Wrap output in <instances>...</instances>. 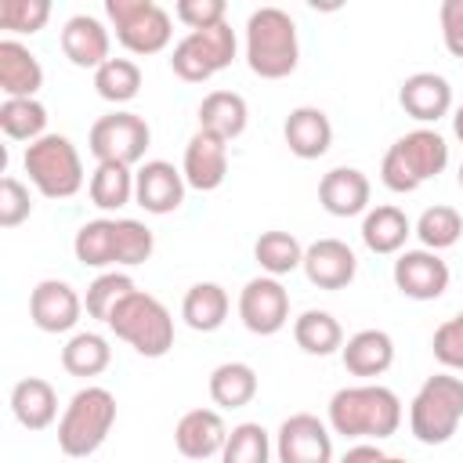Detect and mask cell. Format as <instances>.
Returning a JSON list of instances; mask_svg holds the SVG:
<instances>
[{
  "label": "cell",
  "instance_id": "obj_12",
  "mask_svg": "<svg viewBox=\"0 0 463 463\" xmlns=\"http://www.w3.org/2000/svg\"><path fill=\"white\" fill-rule=\"evenodd\" d=\"M279 463H333V430L311 412H293L275 434Z\"/></svg>",
  "mask_w": 463,
  "mask_h": 463
},
{
  "label": "cell",
  "instance_id": "obj_47",
  "mask_svg": "<svg viewBox=\"0 0 463 463\" xmlns=\"http://www.w3.org/2000/svg\"><path fill=\"white\" fill-rule=\"evenodd\" d=\"M452 134H456V137L463 141V105H459V109L452 112Z\"/></svg>",
  "mask_w": 463,
  "mask_h": 463
},
{
  "label": "cell",
  "instance_id": "obj_35",
  "mask_svg": "<svg viewBox=\"0 0 463 463\" xmlns=\"http://www.w3.org/2000/svg\"><path fill=\"white\" fill-rule=\"evenodd\" d=\"M72 253L83 268H109L116 264V221L112 217H98L80 224L76 239H72Z\"/></svg>",
  "mask_w": 463,
  "mask_h": 463
},
{
  "label": "cell",
  "instance_id": "obj_16",
  "mask_svg": "<svg viewBox=\"0 0 463 463\" xmlns=\"http://www.w3.org/2000/svg\"><path fill=\"white\" fill-rule=\"evenodd\" d=\"M184 184L195 192H213L228 177V141L213 130H195L184 145V163H181Z\"/></svg>",
  "mask_w": 463,
  "mask_h": 463
},
{
  "label": "cell",
  "instance_id": "obj_37",
  "mask_svg": "<svg viewBox=\"0 0 463 463\" xmlns=\"http://www.w3.org/2000/svg\"><path fill=\"white\" fill-rule=\"evenodd\" d=\"M94 90L101 101H112V105L134 101L141 90V65L134 58H109L94 72Z\"/></svg>",
  "mask_w": 463,
  "mask_h": 463
},
{
  "label": "cell",
  "instance_id": "obj_45",
  "mask_svg": "<svg viewBox=\"0 0 463 463\" xmlns=\"http://www.w3.org/2000/svg\"><path fill=\"white\" fill-rule=\"evenodd\" d=\"M438 25H441L445 51H449L452 58H463V0H441V7H438Z\"/></svg>",
  "mask_w": 463,
  "mask_h": 463
},
{
  "label": "cell",
  "instance_id": "obj_6",
  "mask_svg": "<svg viewBox=\"0 0 463 463\" xmlns=\"http://www.w3.org/2000/svg\"><path fill=\"white\" fill-rule=\"evenodd\" d=\"M105 326L145 358H163L174 347V315L159 297L145 289H134L130 297H123L112 307Z\"/></svg>",
  "mask_w": 463,
  "mask_h": 463
},
{
  "label": "cell",
  "instance_id": "obj_15",
  "mask_svg": "<svg viewBox=\"0 0 463 463\" xmlns=\"http://www.w3.org/2000/svg\"><path fill=\"white\" fill-rule=\"evenodd\" d=\"M184 174L166 159H145L134 170V203L145 213H174L184 203Z\"/></svg>",
  "mask_w": 463,
  "mask_h": 463
},
{
  "label": "cell",
  "instance_id": "obj_14",
  "mask_svg": "<svg viewBox=\"0 0 463 463\" xmlns=\"http://www.w3.org/2000/svg\"><path fill=\"white\" fill-rule=\"evenodd\" d=\"M394 286L402 297L409 300H438L445 289H449V264L434 253V250H402L398 260H394Z\"/></svg>",
  "mask_w": 463,
  "mask_h": 463
},
{
  "label": "cell",
  "instance_id": "obj_27",
  "mask_svg": "<svg viewBox=\"0 0 463 463\" xmlns=\"http://www.w3.org/2000/svg\"><path fill=\"white\" fill-rule=\"evenodd\" d=\"M228 307H232V300L221 282H195V286H188V293L181 300V318L195 333H213L224 326Z\"/></svg>",
  "mask_w": 463,
  "mask_h": 463
},
{
  "label": "cell",
  "instance_id": "obj_21",
  "mask_svg": "<svg viewBox=\"0 0 463 463\" xmlns=\"http://www.w3.org/2000/svg\"><path fill=\"white\" fill-rule=\"evenodd\" d=\"M373 184L358 166H333L318 181V203L333 217H358L369 210Z\"/></svg>",
  "mask_w": 463,
  "mask_h": 463
},
{
  "label": "cell",
  "instance_id": "obj_17",
  "mask_svg": "<svg viewBox=\"0 0 463 463\" xmlns=\"http://www.w3.org/2000/svg\"><path fill=\"white\" fill-rule=\"evenodd\" d=\"M304 275L318 289H347L358 275V257L344 239H315L304 246Z\"/></svg>",
  "mask_w": 463,
  "mask_h": 463
},
{
  "label": "cell",
  "instance_id": "obj_43",
  "mask_svg": "<svg viewBox=\"0 0 463 463\" xmlns=\"http://www.w3.org/2000/svg\"><path fill=\"white\" fill-rule=\"evenodd\" d=\"M33 213V199L29 188L18 177H0V228H18L22 221H29Z\"/></svg>",
  "mask_w": 463,
  "mask_h": 463
},
{
  "label": "cell",
  "instance_id": "obj_7",
  "mask_svg": "<svg viewBox=\"0 0 463 463\" xmlns=\"http://www.w3.org/2000/svg\"><path fill=\"white\" fill-rule=\"evenodd\" d=\"M22 166L43 199H72L83 188V159L65 134H43L25 145Z\"/></svg>",
  "mask_w": 463,
  "mask_h": 463
},
{
  "label": "cell",
  "instance_id": "obj_33",
  "mask_svg": "<svg viewBox=\"0 0 463 463\" xmlns=\"http://www.w3.org/2000/svg\"><path fill=\"white\" fill-rule=\"evenodd\" d=\"M87 195L98 210H123L134 203V170L123 163H98L87 181Z\"/></svg>",
  "mask_w": 463,
  "mask_h": 463
},
{
  "label": "cell",
  "instance_id": "obj_46",
  "mask_svg": "<svg viewBox=\"0 0 463 463\" xmlns=\"http://www.w3.org/2000/svg\"><path fill=\"white\" fill-rule=\"evenodd\" d=\"M387 452L380 449V445H373V441H358V445H351L344 456H340V463H380Z\"/></svg>",
  "mask_w": 463,
  "mask_h": 463
},
{
  "label": "cell",
  "instance_id": "obj_18",
  "mask_svg": "<svg viewBox=\"0 0 463 463\" xmlns=\"http://www.w3.org/2000/svg\"><path fill=\"white\" fill-rule=\"evenodd\" d=\"M228 423L217 409H188L174 427V445L188 463H206L224 452Z\"/></svg>",
  "mask_w": 463,
  "mask_h": 463
},
{
  "label": "cell",
  "instance_id": "obj_10",
  "mask_svg": "<svg viewBox=\"0 0 463 463\" xmlns=\"http://www.w3.org/2000/svg\"><path fill=\"white\" fill-rule=\"evenodd\" d=\"M152 145V127L145 123V116L137 112H109V116H98L87 130V148L98 163H123V166H134L145 159Z\"/></svg>",
  "mask_w": 463,
  "mask_h": 463
},
{
  "label": "cell",
  "instance_id": "obj_38",
  "mask_svg": "<svg viewBox=\"0 0 463 463\" xmlns=\"http://www.w3.org/2000/svg\"><path fill=\"white\" fill-rule=\"evenodd\" d=\"M271 434L246 420V423H235L228 430V441H224V452H221V463H271Z\"/></svg>",
  "mask_w": 463,
  "mask_h": 463
},
{
  "label": "cell",
  "instance_id": "obj_39",
  "mask_svg": "<svg viewBox=\"0 0 463 463\" xmlns=\"http://www.w3.org/2000/svg\"><path fill=\"white\" fill-rule=\"evenodd\" d=\"M134 289H137V286H134L130 275H123V271H101V275L87 286V293H83V307H87L90 318L109 322L112 307H116L123 297H130Z\"/></svg>",
  "mask_w": 463,
  "mask_h": 463
},
{
  "label": "cell",
  "instance_id": "obj_40",
  "mask_svg": "<svg viewBox=\"0 0 463 463\" xmlns=\"http://www.w3.org/2000/svg\"><path fill=\"white\" fill-rule=\"evenodd\" d=\"M156 250V235L145 221L134 217H116V264L123 268H137L152 257Z\"/></svg>",
  "mask_w": 463,
  "mask_h": 463
},
{
  "label": "cell",
  "instance_id": "obj_25",
  "mask_svg": "<svg viewBox=\"0 0 463 463\" xmlns=\"http://www.w3.org/2000/svg\"><path fill=\"white\" fill-rule=\"evenodd\" d=\"M409 235H412V221L405 217L402 206L383 203V206L365 210V217H362V242H365V250H373L380 257L402 253Z\"/></svg>",
  "mask_w": 463,
  "mask_h": 463
},
{
  "label": "cell",
  "instance_id": "obj_4",
  "mask_svg": "<svg viewBox=\"0 0 463 463\" xmlns=\"http://www.w3.org/2000/svg\"><path fill=\"white\" fill-rule=\"evenodd\" d=\"M112 427H116V394L109 387L87 383L69 398L58 420V449L72 459L94 456L112 434Z\"/></svg>",
  "mask_w": 463,
  "mask_h": 463
},
{
  "label": "cell",
  "instance_id": "obj_26",
  "mask_svg": "<svg viewBox=\"0 0 463 463\" xmlns=\"http://www.w3.org/2000/svg\"><path fill=\"white\" fill-rule=\"evenodd\" d=\"M11 412L25 430H47L58 420V394L43 376H25L11 387Z\"/></svg>",
  "mask_w": 463,
  "mask_h": 463
},
{
  "label": "cell",
  "instance_id": "obj_2",
  "mask_svg": "<svg viewBox=\"0 0 463 463\" xmlns=\"http://www.w3.org/2000/svg\"><path fill=\"white\" fill-rule=\"evenodd\" d=\"M300 40L297 22L282 7H257L246 18V65L260 80H286L297 72Z\"/></svg>",
  "mask_w": 463,
  "mask_h": 463
},
{
  "label": "cell",
  "instance_id": "obj_5",
  "mask_svg": "<svg viewBox=\"0 0 463 463\" xmlns=\"http://www.w3.org/2000/svg\"><path fill=\"white\" fill-rule=\"evenodd\" d=\"M463 423V376L434 373L409 402V430L420 445H445Z\"/></svg>",
  "mask_w": 463,
  "mask_h": 463
},
{
  "label": "cell",
  "instance_id": "obj_13",
  "mask_svg": "<svg viewBox=\"0 0 463 463\" xmlns=\"http://www.w3.org/2000/svg\"><path fill=\"white\" fill-rule=\"evenodd\" d=\"M83 315V297L65 279H40L29 293V318L40 333H72Z\"/></svg>",
  "mask_w": 463,
  "mask_h": 463
},
{
  "label": "cell",
  "instance_id": "obj_48",
  "mask_svg": "<svg viewBox=\"0 0 463 463\" xmlns=\"http://www.w3.org/2000/svg\"><path fill=\"white\" fill-rule=\"evenodd\" d=\"M380 463H409V459H398V456H383Z\"/></svg>",
  "mask_w": 463,
  "mask_h": 463
},
{
  "label": "cell",
  "instance_id": "obj_30",
  "mask_svg": "<svg viewBox=\"0 0 463 463\" xmlns=\"http://www.w3.org/2000/svg\"><path fill=\"white\" fill-rule=\"evenodd\" d=\"M293 340L304 354H315V358H326V354H336L344 347V326L322 311V307H307L304 315L293 318Z\"/></svg>",
  "mask_w": 463,
  "mask_h": 463
},
{
  "label": "cell",
  "instance_id": "obj_23",
  "mask_svg": "<svg viewBox=\"0 0 463 463\" xmlns=\"http://www.w3.org/2000/svg\"><path fill=\"white\" fill-rule=\"evenodd\" d=\"M340 362L351 376H362V380L383 376L394 365V340L387 329H358L354 336L344 340Z\"/></svg>",
  "mask_w": 463,
  "mask_h": 463
},
{
  "label": "cell",
  "instance_id": "obj_28",
  "mask_svg": "<svg viewBox=\"0 0 463 463\" xmlns=\"http://www.w3.org/2000/svg\"><path fill=\"white\" fill-rule=\"evenodd\" d=\"M246 123H250V105L235 90H210L199 105V130H213L228 145L246 130Z\"/></svg>",
  "mask_w": 463,
  "mask_h": 463
},
{
  "label": "cell",
  "instance_id": "obj_9",
  "mask_svg": "<svg viewBox=\"0 0 463 463\" xmlns=\"http://www.w3.org/2000/svg\"><path fill=\"white\" fill-rule=\"evenodd\" d=\"M235 51H239L235 29H232V22H221V25L195 29V33L181 36L170 51V69L184 83H206L210 76H217L221 69H228L235 61Z\"/></svg>",
  "mask_w": 463,
  "mask_h": 463
},
{
  "label": "cell",
  "instance_id": "obj_22",
  "mask_svg": "<svg viewBox=\"0 0 463 463\" xmlns=\"http://www.w3.org/2000/svg\"><path fill=\"white\" fill-rule=\"evenodd\" d=\"M282 137L297 159H322L333 145V123L318 105H297L282 123Z\"/></svg>",
  "mask_w": 463,
  "mask_h": 463
},
{
  "label": "cell",
  "instance_id": "obj_19",
  "mask_svg": "<svg viewBox=\"0 0 463 463\" xmlns=\"http://www.w3.org/2000/svg\"><path fill=\"white\" fill-rule=\"evenodd\" d=\"M61 54L76 65V69H101L112 54H109V47H112V36H109V29H105V22L101 18H94V14H72L65 25H61Z\"/></svg>",
  "mask_w": 463,
  "mask_h": 463
},
{
  "label": "cell",
  "instance_id": "obj_24",
  "mask_svg": "<svg viewBox=\"0 0 463 463\" xmlns=\"http://www.w3.org/2000/svg\"><path fill=\"white\" fill-rule=\"evenodd\" d=\"M40 87H43L40 58L22 40L4 36L0 40V90H4V98H36Z\"/></svg>",
  "mask_w": 463,
  "mask_h": 463
},
{
  "label": "cell",
  "instance_id": "obj_32",
  "mask_svg": "<svg viewBox=\"0 0 463 463\" xmlns=\"http://www.w3.org/2000/svg\"><path fill=\"white\" fill-rule=\"evenodd\" d=\"M253 257L260 264L264 275L271 279H282L289 271H297L304 264V246L293 232H282V228H271V232H260L257 242H253Z\"/></svg>",
  "mask_w": 463,
  "mask_h": 463
},
{
  "label": "cell",
  "instance_id": "obj_41",
  "mask_svg": "<svg viewBox=\"0 0 463 463\" xmlns=\"http://www.w3.org/2000/svg\"><path fill=\"white\" fill-rule=\"evenodd\" d=\"M51 4L47 0H0V29L14 36H33L47 25Z\"/></svg>",
  "mask_w": 463,
  "mask_h": 463
},
{
  "label": "cell",
  "instance_id": "obj_29",
  "mask_svg": "<svg viewBox=\"0 0 463 463\" xmlns=\"http://www.w3.org/2000/svg\"><path fill=\"white\" fill-rule=\"evenodd\" d=\"M206 391H210L217 409H242V405H250L257 398L260 380H257V369L246 365V362H221L210 373Z\"/></svg>",
  "mask_w": 463,
  "mask_h": 463
},
{
  "label": "cell",
  "instance_id": "obj_44",
  "mask_svg": "<svg viewBox=\"0 0 463 463\" xmlns=\"http://www.w3.org/2000/svg\"><path fill=\"white\" fill-rule=\"evenodd\" d=\"M174 18L188 25V33L195 29H210L228 22V4L224 0H177L174 4Z\"/></svg>",
  "mask_w": 463,
  "mask_h": 463
},
{
  "label": "cell",
  "instance_id": "obj_3",
  "mask_svg": "<svg viewBox=\"0 0 463 463\" xmlns=\"http://www.w3.org/2000/svg\"><path fill=\"white\" fill-rule=\"evenodd\" d=\"M449 166V141L430 130V127H416L409 134H402L387 152H383V163H380V181L398 192V195H409L416 192L423 181L438 177L441 170Z\"/></svg>",
  "mask_w": 463,
  "mask_h": 463
},
{
  "label": "cell",
  "instance_id": "obj_11",
  "mask_svg": "<svg viewBox=\"0 0 463 463\" xmlns=\"http://www.w3.org/2000/svg\"><path fill=\"white\" fill-rule=\"evenodd\" d=\"M239 318L253 336H275L289 322V289L271 275L250 279L239 293Z\"/></svg>",
  "mask_w": 463,
  "mask_h": 463
},
{
  "label": "cell",
  "instance_id": "obj_1",
  "mask_svg": "<svg viewBox=\"0 0 463 463\" xmlns=\"http://www.w3.org/2000/svg\"><path fill=\"white\" fill-rule=\"evenodd\" d=\"M326 423L333 434L383 441L402 427V398L383 383H354L340 387L329 398Z\"/></svg>",
  "mask_w": 463,
  "mask_h": 463
},
{
  "label": "cell",
  "instance_id": "obj_49",
  "mask_svg": "<svg viewBox=\"0 0 463 463\" xmlns=\"http://www.w3.org/2000/svg\"><path fill=\"white\" fill-rule=\"evenodd\" d=\"M456 184H459V192H463V163H459V170H456Z\"/></svg>",
  "mask_w": 463,
  "mask_h": 463
},
{
  "label": "cell",
  "instance_id": "obj_42",
  "mask_svg": "<svg viewBox=\"0 0 463 463\" xmlns=\"http://www.w3.org/2000/svg\"><path fill=\"white\" fill-rule=\"evenodd\" d=\"M430 351H434V358H438L449 373H463V311H456L452 318H445V322L434 329Z\"/></svg>",
  "mask_w": 463,
  "mask_h": 463
},
{
  "label": "cell",
  "instance_id": "obj_31",
  "mask_svg": "<svg viewBox=\"0 0 463 463\" xmlns=\"http://www.w3.org/2000/svg\"><path fill=\"white\" fill-rule=\"evenodd\" d=\"M112 365V347L101 333H72L61 347V369L69 376H80V380H90V376H101L105 369Z\"/></svg>",
  "mask_w": 463,
  "mask_h": 463
},
{
  "label": "cell",
  "instance_id": "obj_34",
  "mask_svg": "<svg viewBox=\"0 0 463 463\" xmlns=\"http://www.w3.org/2000/svg\"><path fill=\"white\" fill-rule=\"evenodd\" d=\"M0 130L11 141H40L47 134V109L36 98H4L0 101Z\"/></svg>",
  "mask_w": 463,
  "mask_h": 463
},
{
  "label": "cell",
  "instance_id": "obj_20",
  "mask_svg": "<svg viewBox=\"0 0 463 463\" xmlns=\"http://www.w3.org/2000/svg\"><path fill=\"white\" fill-rule=\"evenodd\" d=\"M398 105L416 123H438L452 112V83L441 72H412L398 87Z\"/></svg>",
  "mask_w": 463,
  "mask_h": 463
},
{
  "label": "cell",
  "instance_id": "obj_36",
  "mask_svg": "<svg viewBox=\"0 0 463 463\" xmlns=\"http://www.w3.org/2000/svg\"><path fill=\"white\" fill-rule=\"evenodd\" d=\"M412 235L423 242V250L441 253V250H449V246L459 242V235H463V217H459L456 206H445V203L427 206V210L416 217Z\"/></svg>",
  "mask_w": 463,
  "mask_h": 463
},
{
  "label": "cell",
  "instance_id": "obj_8",
  "mask_svg": "<svg viewBox=\"0 0 463 463\" xmlns=\"http://www.w3.org/2000/svg\"><path fill=\"white\" fill-rule=\"evenodd\" d=\"M105 14L116 29V40L130 54L148 58L170 47L174 22H170V11L159 7L156 0H105Z\"/></svg>",
  "mask_w": 463,
  "mask_h": 463
}]
</instances>
